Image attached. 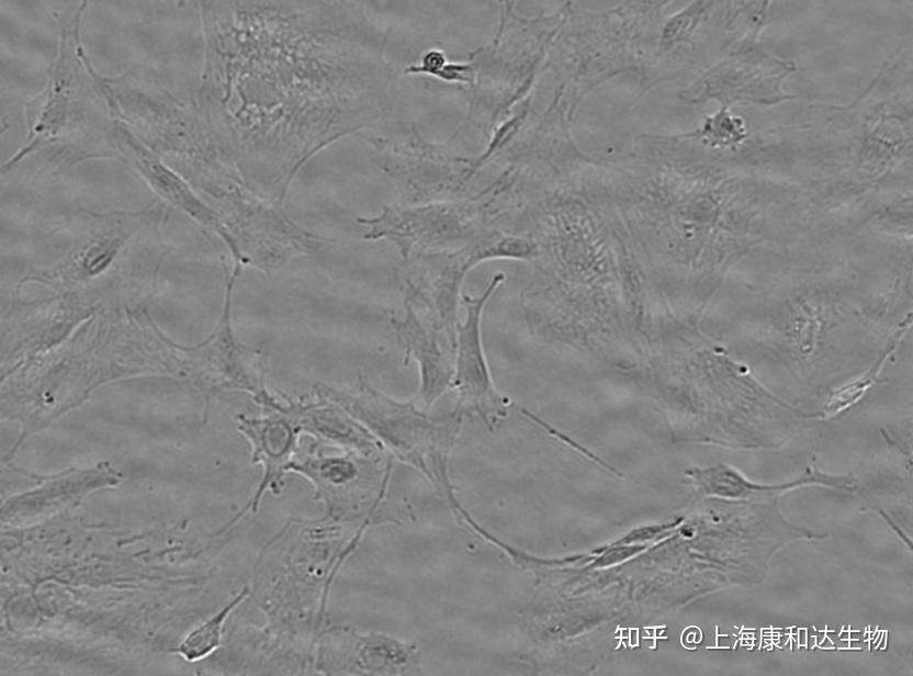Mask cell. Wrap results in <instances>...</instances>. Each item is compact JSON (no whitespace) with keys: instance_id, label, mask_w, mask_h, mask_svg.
<instances>
[{"instance_id":"1","label":"cell","mask_w":913,"mask_h":676,"mask_svg":"<svg viewBox=\"0 0 913 676\" xmlns=\"http://www.w3.org/2000/svg\"><path fill=\"white\" fill-rule=\"evenodd\" d=\"M155 209L137 212L88 213L68 254L53 268L35 270L20 282L52 286L57 294H71L98 312L129 306L139 290L155 281L159 269L132 268L139 232L159 221Z\"/></svg>"},{"instance_id":"2","label":"cell","mask_w":913,"mask_h":676,"mask_svg":"<svg viewBox=\"0 0 913 676\" xmlns=\"http://www.w3.org/2000/svg\"><path fill=\"white\" fill-rule=\"evenodd\" d=\"M312 395L345 408L392 457L430 477L459 421L458 413L435 416L419 407L415 399H395L370 385L361 374L350 386L317 382L312 387Z\"/></svg>"},{"instance_id":"3","label":"cell","mask_w":913,"mask_h":676,"mask_svg":"<svg viewBox=\"0 0 913 676\" xmlns=\"http://www.w3.org/2000/svg\"><path fill=\"white\" fill-rule=\"evenodd\" d=\"M243 267L225 270L224 303L219 320L210 336L196 346L183 347L184 379L206 402L226 392H245L263 412L280 405L279 393L266 385L267 360L262 351L244 345L235 335L232 301Z\"/></svg>"},{"instance_id":"4","label":"cell","mask_w":913,"mask_h":676,"mask_svg":"<svg viewBox=\"0 0 913 676\" xmlns=\"http://www.w3.org/2000/svg\"><path fill=\"white\" fill-rule=\"evenodd\" d=\"M79 20L64 30L58 54L43 91L27 104L29 137L23 147L3 165L12 167L46 144L70 133L83 119L84 75L91 65L80 46Z\"/></svg>"},{"instance_id":"5","label":"cell","mask_w":913,"mask_h":676,"mask_svg":"<svg viewBox=\"0 0 913 676\" xmlns=\"http://www.w3.org/2000/svg\"><path fill=\"white\" fill-rule=\"evenodd\" d=\"M97 314L70 294L40 301L15 296L2 320V378L50 352Z\"/></svg>"},{"instance_id":"6","label":"cell","mask_w":913,"mask_h":676,"mask_svg":"<svg viewBox=\"0 0 913 676\" xmlns=\"http://www.w3.org/2000/svg\"><path fill=\"white\" fill-rule=\"evenodd\" d=\"M314 665L326 675H408L419 669L415 644L396 638L361 634L349 628H332L317 638Z\"/></svg>"},{"instance_id":"7","label":"cell","mask_w":913,"mask_h":676,"mask_svg":"<svg viewBox=\"0 0 913 676\" xmlns=\"http://www.w3.org/2000/svg\"><path fill=\"white\" fill-rule=\"evenodd\" d=\"M110 136L124 160L161 199L217 234L226 244L227 230L223 215L205 204L188 182L162 162L160 157L148 148L128 126L116 121L111 128Z\"/></svg>"},{"instance_id":"8","label":"cell","mask_w":913,"mask_h":676,"mask_svg":"<svg viewBox=\"0 0 913 676\" xmlns=\"http://www.w3.org/2000/svg\"><path fill=\"white\" fill-rule=\"evenodd\" d=\"M37 486L18 494L2 506V519L33 521L75 505L87 494L103 487L116 486L122 474L109 462L89 469H69L57 474H35Z\"/></svg>"},{"instance_id":"9","label":"cell","mask_w":913,"mask_h":676,"mask_svg":"<svg viewBox=\"0 0 913 676\" xmlns=\"http://www.w3.org/2000/svg\"><path fill=\"white\" fill-rule=\"evenodd\" d=\"M237 428L251 446V462L261 464L262 478L247 505L233 518L235 523L246 512H256L263 494H279L280 483L295 457L301 433L282 410L264 412L263 416H237Z\"/></svg>"},{"instance_id":"10","label":"cell","mask_w":913,"mask_h":676,"mask_svg":"<svg viewBox=\"0 0 913 676\" xmlns=\"http://www.w3.org/2000/svg\"><path fill=\"white\" fill-rule=\"evenodd\" d=\"M280 394V406L301 435H308L320 446L342 451L380 457L388 454L381 441L338 404L315 396L291 398Z\"/></svg>"},{"instance_id":"11","label":"cell","mask_w":913,"mask_h":676,"mask_svg":"<svg viewBox=\"0 0 913 676\" xmlns=\"http://www.w3.org/2000/svg\"><path fill=\"white\" fill-rule=\"evenodd\" d=\"M391 325L405 359L418 365L420 385L415 402L427 410L453 379L449 348L456 341L406 307L401 318H391Z\"/></svg>"},{"instance_id":"12","label":"cell","mask_w":913,"mask_h":676,"mask_svg":"<svg viewBox=\"0 0 913 676\" xmlns=\"http://www.w3.org/2000/svg\"><path fill=\"white\" fill-rule=\"evenodd\" d=\"M318 448L315 442L305 457L294 458L288 472H296L312 482L316 497L325 504L327 517L331 520L341 497L337 519H348L346 495L352 496L353 489L361 486V480L372 478L374 471L380 470L379 464L392 455L371 457L349 451L341 455H326Z\"/></svg>"},{"instance_id":"13","label":"cell","mask_w":913,"mask_h":676,"mask_svg":"<svg viewBox=\"0 0 913 676\" xmlns=\"http://www.w3.org/2000/svg\"><path fill=\"white\" fill-rule=\"evenodd\" d=\"M497 275L488 291L496 285ZM488 291L481 297L464 296L466 317L458 326L456 359L452 382L458 392V408L483 412L489 403H498L486 369L480 340V317Z\"/></svg>"},{"instance_id":"14","label":"cell","mask_w":913,"mask_h":676,"mask_svg":"<svg viewBox=\"0 0 913 676\" xmlns=\"http://www.w3.org/2000/svg\"><path fill=\"white\" fill-rule=\"evenodd\" d=\"M911 314H909L903 322L898 326L892 337L888 341L886 348L881 351L879 357L872 365L865 371L860 376L845 383L836 388L822 406L821 416L823 418H832L846 412L848 408L856 405L873 386L878 380L884 365L888 363L892 354L898 350L903 338L911 328Z\"/></svg>"},{"instance_id":"15","label":"cell","mask_w":913,"mask_h":676,"mask_svg":"<svg viewBox=\"0 0 913 676\" xmlns=\"http://www.w3.org/2000/svg\"><path fill=\"white\" fill-rule=\"evenodd\" d=\"M248 586L218 611L193 628L177 645L176 653L188 663L200 662L214 653L222 643L224 624L230 613L249 596Z\"/></svg>"}]
</instances>
